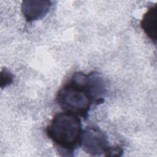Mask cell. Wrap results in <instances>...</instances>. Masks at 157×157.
Returning <instances> with one entry per match:
<instances>
[{
    "mask_svg": "<svg viewBox=\"0 0 157 157\" xmlns=\"http://www.w3.org/2000/svg\"><path fill=\"white\" fill-rule=\"evenodd\" d=\"M105 93V81L99 74L77 72L58 90L56 100L64 112L86 119L93 104L104 102Z\"/></svg>",
    "mask_w": 157,
    "mask_h": 157,
    "instance_id": "obj_1",
    "label": "cell"
},
{
    "mask_svg": "<svg viewBox=\"0 0 157 157\" xmlns=\"http://www.w3.org/2000/svg\"><path fill=\"white\" fill-rule=\"evenodd\" d=\"M78 116L67 112L54 115L46 128V134L64 156H73L80 147L83 132Z\"/></svg>",
    "mask_w": 157,
    "mask_h": 157,
    "instance_id": "obj_2",
    "label": "cell"
},
{
    "mask_svg": "<svg viewBox=\"0 0 157 157\" xmlns=\"http://www.w3.org/2000/svg\"><path fill=\"white\" fill-rule=\"evenodd\" d=\"M80 147L91 156H121L119 146H111L105 132L98 126H89L83 130Z\"/></svg>",
    "mask_w": 157,
    "mask_h": 157,
    "instance_id": "obj_3",
    "label": "cell"
},
{
    "mask_svg": "<svg viewBox=\"0 0 157 157\" xmlns=\"http://www.w3.org/2000/svg\"><path fill=\"white\" fill-rule=\"evenodd\" d=\"M52 6L50 1L28 0L23 1L21 5V12L28 22H32L42 18Z\"/></svg>",
    "mask_w": 157,
    "mask_h": 157,
    "instance_id": "obj_4",
    "label": "cell"
},
{
    "mask_svg": "<svg viewBox=\"0 0 157 157\" xmlns=\"http://www.w3.org/2000/svg\"><path fill=\"white\" fill-rule=\"evenodd\" d=\"M140 27L147 37L154 43L157 40V4L150 7L144 14Z\"/></svg>",
    "mask_w": 157,
    "mask_h": 157,
    "instance_id": "obj_5",
    "label": "cell"
},
{
    "mask_svg": "<svg viewBox=\"0 0 157 157\" xmlns=\"http://www.w3.org/2000/svg\"><path fill=\"white\" fill-rule=\"evenodd\" d=\"M13 74L7 69H2L1 72L0 77V84L1 88L2 89L10 85L13 82Z\"/></svg>",
    "mask_w": 157,
    "mask_h": 157,
    "instance_id": "obj_6",
    "label": "cell"
}]
</instances>
